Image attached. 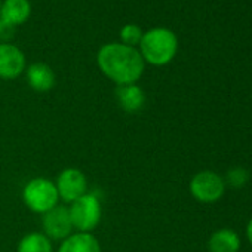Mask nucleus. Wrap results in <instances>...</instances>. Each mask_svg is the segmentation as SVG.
Listing matches in <instances>:
<instances>
[{
	"label": "nucleus",
	"mask_w": 252,
	"mask_h": 252,
	"mask_svg": "<svg viewBox=\"0 0 252 252\" xmlns=\"http://www.w3.org/2000/svg\"><path fill=\"white\" fill-rule=\"evenodd\" d=\"M190 191L196 200L202 203H212L222 197L225 191V183L218 174L202 171L191 178Z\"/></svg>",
	"instance_id": "obj_5"
},
{
	"label": "nucleus",
	"mask_w": 252,
	"mask_h": 252,
	"mask_svg": "<svg viewBox=\"0 0 252 252\" xmlns=\"http://www.w3.org/2000/svg\"><path fill=\"white\" fill-rule=\"evenodd\" d=\"M26 70V57L20 48L9 43H0V79L12 80Z\"/></svg>",
	"instance_id": "obj_8"
},
{
	"label": "nucleus",
	"mask_w": 252,
	"mask_h": 252,
	"mask_svg": "<svg viewBox=\"0 0 252 252\" xmlns=\"http://www.w3.org/2000/svg\"><path fill=\"white\" fill-rule=\"evenodd\" d=\"M143 34H144V32L137 24H126L119 32L122 45L131 46V48H135L137 45H140V42L143 39Z\"/></svg>",
	"instance_id": "obj_15"
},
{
	"label": "nucleus",
	"mask_w": 252,
	"mask_h": 252,
	"mask_svg": "<svg viewBox=\"0 0 252 252\" xmlns=\"http://www.w3.org/2000/svg\"><path fill=\"white\" fill-rule=\"evenodd\" d=\"M246 236H248L249 243L252 245V218H251V221L248 222V227H246Z\"/></svg>",
	"instance_id": "obj_17"
},
{
	"label": "nucleus",
	"mask_w": 252,
	"mask_h": 252,
	"mask_svg": "<svg viewBox=\"0 0 252 252\" xmlns=\"http://www.w3.org/2000/svg\"><path fill=\"white\" fill-rule=\"evenodd\" d=\"M208 249L209 252H237L240 249V239L236 231L221 228L209 237Z\"/></svg>",
	"instance_id": "obj_13"
},
{
	"label": "nucleus",
	"mask_w": 252,
	"mask_h": 252,
	"mask_svg": "<svg viewBox=\"0 0 252 252\" xmlns=\"http://www.w3.org/2000/svg\"><path fill=\"white\" fill-rule=\"evenodd\" d=\"M68 212L73 228H77L79 233H91L92 230H95L102 217V209L98 197L89 193L74 200L68 208Z\"/></svg>",
	"instance_id": "obj_4"
},
{
	"label": "nucleus",
	"mask_w": 252,
	"mask_h": 252,
	"mask_svg": "<svg viewBox=\"0 0 252 252\" xmlns=\"http://www.w3.org/2000/svg\"><path fill=\"white\" fill-rule=\"evenodd\" d=\"M138 46L144 63L147 61L152 65H166L177 54L178 39L172 30L156 27L143 34Z\"/></svg>",
	"instance_id": "obj_2"
},
{
	"label": "nucleus",
	"mask_w": 252,
	"mask_h": 252,
	"mask_svg": "<svg viewBox=\"0 0 252 252\" xmlns=\"http://www.w3.org/2000/svg\"><path fill=\"white\" fill-rule=\"evenodd\" d=\"M18 252H52V245L45 234L30 233L20 240Z\"/></svg>",
	"instance_id": "obj_14"
},
{
	"label": "nucleus",
	"mask_w": 252,
	"mask_h": 252,
	"mask_svg": "<svg viewBox=\"0 0 252 252\" xmlns=\"http://www.w3.org/2000/svg\"><path fill=\"white\" fill-rule=\"evenodd\" d=\"M42 225L45 236L54 240H64L67 239L73 231V222L70 218L68 208L57 205L51 211L43 214Z\"/></svg>",
	"instance_id": "obj_7"
},
{
	"label": "nucleus",
	"mask_w": 252,
	"mask_h": 252,
	"mask_svg": "<svg viewBox=\"0 0 252 252\" xmlns=\"http://www.w3.org/2000/svg\"><path fill=\"white\" fill-rule=\"evenodd\" d=\"M27 82L36 92H48L55 86V73L45 63H34L26 71Z\"/></svg>",
	"instance_id": "obj_10"
},
{
	"label": "nucleus",
	"mask_w": 252,
	"mask_h": 252,
	"mask_svg": "<svg viewBox=\"0 0 252 252\" xmlns=\"http://www.w3.org/2000/svg\"><path fill=\"white\" fill-rule=\"evenodd\" d=\"M249 180V172L245 168H233L227 172V177L224 180V183H227L228 186L239 189L242 186H245Z\"/></svg>",
	"instance_id": "obj_16"
},
{
	"label": "nucleus",
	"mask_w": 252,
	"mask_h": 252,
	"mask_svg": "<svg viewBox=\"0 0 252 252\" xmlns=\"http://www.w3.org/2000/svg\"><path fill=\"white\" fill-rule=\"evenodd\" d=\"M55 187H57L58 196L64 202L73 203L74 200L86 194L88 183L82 171L76 168H67L58 175Z\"/></svg>",
	"instance_id": "obj_6"
},
{
	"label": "nucleus",
	"mask_w": 252,
	"mask_h": 252,
	"mask_svg": "<svg viewBox=\"0 0 252 252\" xmlns=\"http://www.w3.org/2000/svg\"><path fill=\"white\" fill-rule=\"evenodd\" d=\"M32 14V6L29 0H5L0 8V21L12 27L24 24Z\"/></svg>",
	"instance_id": "obj_11"
},
{
	"label": "nucleus",
	"mask_w": 252,
	"mask_h": 252,
	"mask_svg": "<svg viewBox=\"0 0 252 252\" xmlns=\"http://www.w3.org/2000/svg\"><path fill=\"white\" fill-rule=\"evenodd\" d=\"M116 99L123 111L137 113L146 102V94L137 83L119 85L116 88Z\"/></svg>",
	"instance_id": "obj_9"
},
{
	"label": "nucleus",
	"mask_w": 252,
	"mask_h": 252,
	"mask_svg": "<svg viewBox=\"0 0 252 252\" xmlns=\"http://www.w3.org/2000/svg\"><path fill=\"white\" fill-rule=\"evenodd\" d=\"M58 252H101V246L94 234L76 233L63 240Z\"/></svg>",
	"instance_id": "obj_12"
},
{
	"label": "nucleus",
	"mask_w": 252,
	"mask_h": 252,
	"mask_svg": "<svg viewBox=\"0 0 252 252\" xmlns=\"http://www.w3.org/2000/svg\"><path fill=\"white\" fill-rule=\"evenodd\" d=\"M96 63L104 76L113 80L117 86L137 83L146 67L138 49L122 43L104 45L96 55Z\"/></svg>",
	"instance_id": "obj_1"
},
{
	"label": "nucleus",
	"mask_w": 252,
	"mask_h": 252,
	"mask_svg": "<svg viewBox=\"0 0 252 252\" xmlns=\"http://www.w3.org/2000/svg\"><path fill=\"white\" fill-rule=\"evenodd\" d=\"M0 8H2V3H0Z\"/></svg>",
	"instance_id": "obj_18"
},
{
	"label": "nucleus",
	"mask_w": 252,
	"mask_h": 252,
	"mask_svg": "<svg viewBox=\"0 0 252 252\" xmlns=\"http://www.w3.org/2000/svg\"><path fill=\"white\" fill-rule=\"evenodd\" d=\"M23 200L30 211L36 214H45L58 205L60 196L52 181L39 177L26 184L23 190Z\"/></svg>",
	"instance_id": "obj_3"
}]
</instances>
